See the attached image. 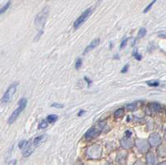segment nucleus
Listing matches in <instances>:
<instances>
[{
  "label": "nucleus",
  "instance_id": "obj_10",
  "mask_svg": "<svg viewBox=\"0 0 166 165\" xmlns=\"http://www.w3.org/2000/svg\"><path fill=\"white\" fill-rule=\"evenodd\" d=\"M34 148H35V146L33 145V144H28V145L25 147V149L23 150L22 152V154H23V157H28L30 156L32 152L34 151Z\"/></svg>",
  "mask_w": 166,
  "mask_h": 165
},
{
  "label": "nucleus",
  "instance_id": "obj_25",
  "mask_svg": "<svg viewBox=\"0 0 166 165\" xmlns=\"http://www.w3.org/2000/svg\"><path fill=\"white\" fill-rule=\"evenodd\" d=\"M42 33H43V30H40L39 32H38V34H37L36 38H34V41H35V42H37L38 40H39L40 38H41V37H42Z\"/></svg>",
  "mask_w": 166,
  "mask_h": 165
},
{
  "label": "nucleus",
  "instance_id": "obj_20",
  "mask_svg": "<svg viewBox=\"0 0 166 165\" xmlns=\"http://www.w3.org/2000/svg\"><path fill=\"white\" fill-rule=\"evenodd\" d=\"M156 2H157V0H153V1H152V2H151V3H149V5H148V6H147L146 8H145V9H144V11H143V13H148V12H149V10L151 9V8L153 7V5H154V4H155V3H156Z\"/></svg>",
  "mask_w": 166,
  "mask_h": 165
},
{
  "label": "nucleus",
  "instance_id": "obj_38",
  "mask_svg": "<svg viewBox=\"0 0 166 165\" xmlns=\"http://www.w3.org/2000/svg\"><path fill=\"white\" fill-rule=\"evenodd\" d=\"M165 139H166V129H165Z\"/></svg>",
  "mask_w": 166,
  "mask_h": 165
},
{
  "label": "nucleus",
  "instance_id": "obj_9",
  "mask_svg": "<svg viewBox=\"0 0 166 165\" xmlns=\"http://www.w3.org/2000/svg\"><path fill=\"white\" fill-rule=\"evenodd\" d=\"M99 43H100V39L97 38V39H94L89 45H88L87 47L86 48V49L84 50V51H83V54L85 55V54H87L88 53L89 51H91V50H93L94 48H96L97 47L98 45H99Z\"/></svg>",
  "mask_w": 166,
  "mask_h": 165
},
{
  "label": "nucleus",
  "instance_id": "obj_36",
  "mask_svg": "<svg viewBox=\"0 0 166 165\" xmlns=\"http://www.w3.org/2000/svg\"><path fill=\"white\" fill-rule=\"evenodd\" d=\"M85 80H86V81H87V83L89 84V85H90V84L91 83V80H89V79H88L87 77H85Z\"/></svg>",
  "mask_w": 166,
  "mask_h": 165
},
{
  "label": "nucleus",
  "instance_id": "obj_16",
  "mask_svg": "<svg viewBox=\"0 0 166 165\" xmlns=\"http://www.w3.org/2000/svg\"><path fill=\"white\" fill-rule=\"evenodd\" d=\"M58 116H56V115H50V116L47 117V121L48 123H55L58 120Z\"/></svg>",
  "mask_w": 166,
  "mask_h": 165
},
{
  "label": "nucleus",
  "instance_id": "obj_11",
  "mask_svg": "<svg viewBox=\"0 0 166 165\" xmlns=\"http://www.w3.org/2000/svg\"><path fill=\"white\" fill-rule=\"evenodd\" d=\"M46 139H47L46 135H42L38 136V137H36V138L33 139L32 144H33V145L35 146V147L40 146L44 141H45V140H46Z\"/></svg>",
  "mask_w": 166,
  "mask_h": 165
},
{
  "label": "nucleus",
  "instance_id": "obj_32",
  "mask_svg": "<svg viewBox=\"0 0 166 165\" xmlns=\"http://www.w3.org/2000/svg\"><path fill=\"white\" fill-rule=\"evenodd\" d=\"M16 164H17V160L16 159H13V160H11L8 165H16Z\"/></svg>",
  "mask_w": 166,
  "mask_h": 165
},
{
  "label": "nucleus",
  "instance_id": "obj_24",
  "mask_svg": "<svg viewBox=\"0 0 166 165\" xmlns=\"http://www.w3.org/2000/svg\"><path fill=\"white\" fill-rule=\"evenodd\" d=\"M28 141L27 140H22V141H20V143L19 144V148H25L26 146L28 145Z\"/></svg>",
  "mask_w": 166,
  "mask_h": 165
},
{
  "label": "nucleus",
  "instance_id": "obj_12",
  "mask_svg": "<svg viewBox=\"0 0 166 165\" xmlns=\"http://www.w3.org/2000/svg\"><path fill=\"white\" fill-rule=\"evenodd\" d=\"M120 145L124 148H130L133 146V141L131 139H130L129 138L127 139H123L120 141Z\"/></svg>",
  "mask_w": 166,
  "mask_h": 165
},
{
  "label": "nucleus",
  "instance_id": "obj_23",
  "mask_svg": "<svg viewBox=\"0 0 166 165\" xmlns=\"http://www.w3.org/2000/svg\"><path fill=\"white\" fill-rule=\"evenodd\" d=\"M81 65H82V60L81 58H78L77 60V61H76V64H75V67L77 70H78L81 68Z\"/></svg>",
  "mask_w": 166,
  "mask_h": 165
},
{
  "label": "nucleus",
  "instance_id": "obj_1",
  "mask_svg": "<svg viewBox=\"0 0 166 165\" xmlns=\"http://www.w3.org/2000/svg\"><path fill=\"white\" fill-rule=\"evenodd\" d=\"M49 14V8L48 7H45L36 16L35 18V21H34V23H35V26L40 30H43V28L45 26V23H46V21L47 18L48 17Z\"/></svg>",
  "mask_w": 166,
  "mask_h": 165
},
{
  "label": "nucleus",
  "instance_id": "obj_33",
  "mask_svg": "<svg viewBox=\"0 0 166 165\" xmlns=\"http://www.w3.org/2000/svg\"><path fill=\"white\" fill-rule=\"evenodd\" d=\"M125 135H126V136L127 138H130V137L131 136V135H132V133H131L130 131H129V130H126V133H125Z\"/></svg>",
  "mask_w": 166,
  "mask_h": 165
},
{
  "label": "nucleus",
  "instance_id": "obj_3",
  "mask_svg": "<svg viewBox=\"0 0 166 165\" xmlns=\"http://www.w3.org/2000/svg\"><path fill=\"white\" fill-rule=\"evenodd\" d=\"M91 13H92V9H91V8H89L85 10V11L79 16L78 18L74 22V24H73L74 28H75V29L79 28H80V27H81V26L87 20L88 18L90 17V15L91 14Z\"/></svg>",
  "mask_w": 166,
  "mask_h": 165
},
{
  "label": "nucleus",
  "instance_id": "obj_6",
  "mask_svg": "<svg viewBox=\"0 0 166 165\" xmlns=\"http://www.w3.org/2000/svg\"><path fill=\"white\" fill-rule=\"evenodd\" d=\"M136 146L137 148L139 149V151L143 153V154H145V152H147L149 150V144L144 139H138L136 141Z\"/></svg>",
  "mask_w": 166,
  "mask_h": 165
},
{
  "label": "nucleus",
  "instance_id": "obj_28",
  "mask_svg": "<svg viewBox=\"0 0 166 165\" xmlns=\"http://www.w3.org/2000/svg\"><path fill=\"white\" fill-rule=\"evenodd\" d=\"M158 36L159 38H166V32H159Z\"/></svg>",
  "mask_w": 166,
  "mask_h": 165
},
{
  "label": "nucleus",
  "instance_id": "obj_26",
  "mask_svg": "<svg viewBox=\"0 0 166 165\" xmlns=\"http://www.w3.org/2000/svg\"><path fill=\"white\" fill-rule=\"evenodd\" d=\"M51 106L53 108H58V109H62L63 108V105L62 104H58V103H53L51 105Z\"/></svg>",
  "mask_w": 166,
  "mask_h": 165
},
{
  "label": "nucleus",
  "instance_id": "obj_31",
  "mask_svg": "<svg viewBox=\"0 0 166 165\" xmlns=\"http://www.w3.org/2000/svg\"><path fill=\"white\" fill-rule=\"evenodd\" d=\"M128 68H129V65L128 64H126L124 67H123V69L121 70V72L122 73H125V72H126L127 71H128Z\"/></svg>",
  "mask_w": 166,
  "mask_h": 165
},
{
  "label": "nucleus",
  "instance_id": "obj_22",
  "mask_svg": "<svg viewBox=\"0 0 166 165\" xmlns=\"http://www.w3.org/2000/svg\"><path fill=\"white\" fill-rule=\"evenodd\" d=\"M48 125V121H46V120H42L41 122H40V124L38 125V129H45V128H47Z\"/></svg>",
  "mask_w": 166,
  "mask_h": 165
},
{
  "label": "nucleus",
  "instance_id": "obj_15",
  "mask_svg": "<svg viewBox=\"0 0 166 165\" xmlns=\"http://www.w3.org/2000/svg\"><path fill=\"white\" fill-rule=\"evenodd\" d=\"M158 154L161 157H165L166 156V146L161 145L158 148Z\"/></svg>",
  "mask_w": 166,
  "mask_h": 165
},
{
  "label": "nucleus",
  "instance_id": "obj_35",
  "mask_svg": "<svg viewBox=\"0 0 166 165\" xmlns=\"http://www.w3.org/2000/svg\"><path fill=\"white\" fill-rule=\"evenodd\" d=\"M85 113V111L84 110H81V111H80L78 113V116H82V114H84Z\"/></svg>",
  "mask_w": 166,
  "mask_h": 165
},
{
  "label": "nucleus",
  "instance_id": "obj_13",
  "mask_svg": "<svg viewBox=\"0 0 166 165\" xmlns=\"http://www.w3.org/2000/svg\"><path fill=\"white\" fill-rule=\"evenodd\" d=\"M146 160L148 165H155V157L153 153L147 154Z\"/></svg>",
  "mask_w": 166,
  "mask_h": 165
},
{
  "label": "nucleus",
  "instance_id": "obj_14",
  "mask_svg": "<svg viewBox=\"0 0 166 165\" xmlns=\"http://www.w3.org/2000/svg\"><path fill=\"white\" fill-rule=\"evenodd\" d=\"M149 110H151V112L153 113H156L158 111H159L161 110V106L159 104H158L156 102H154V103H151L149 105Z\"/></svg>",
  "mask_w": 166,
  "mask_h": 165
},
{
  "label": "nucleus",
  "instance_id": "obj_7",
  "mask_svg": "<svg viewBox=\"0 0 166 165\" xmlns=\"http://www.w3.org/2000/svg\"><path fill=\"white\" fill-rule=\"evenodd\" d=\"M149 142L150 144V145L154 146H158L160 142H161V138L160 136L158 134H152L149 137Z\"/></svg>",
  "mask_w": 166,
  "mask_h": 165
},
{
  "label": "nucleus",
  "instance_id": "obj_2",
  "mask_svg": "<svg viewBox=\"0 0 166 165\" xmlns=\"http://www.w3.org/2000/svg\"><path fill=\"white\" fill-rule=\"evenodd\" d=\"M28 104V100L25 98H22L19 100V107L13 112V114L11 115V116L9 119V124H13L17 119L19 116V115L22 113V111L25 109V107L27 106Z\"/></svg>",
  "mask_w": 166,
  "mask_h": 165
},
{
  "label": "nucleus",
  "instance_id": "obj_17",
  "mask_svg": "<svg viewBox=\"0 0 166 165\" xmlns=\"http://www.w3.org/2000/svg\"><path fill=\"white\" fill-rule=\"evenodd\" d=\"M146 83L148 86H152V87H156V86H158L159 85V81H155V80H154V81H147Z\"/></svg>",
  "mask_w": 166,
  "mask_h": 165
},
{
  "label": "nucleus",
  "instance_id": "obj_18",
  "mask_svg": "<svg viewBox=\"0 0 166 165\" xmlns=\"http://www.w3.org/2000/svg\"><path fill=\"white\" fill-rule=\"evenodd\" d=\"M146 32L147 31L145 28H141L139 30V32H138V38H144L145 35H146Z\"/></svg>",
  "mask_w": 166,
  "mask_h": 165
},
{
  "label": "nucleus",
  "instance_id": "obj_21",
  "mask_svg": "<svg viewBox=\"0 0 166 165\" xmlns=\"http://www.w3.org/2000/svg\"><path fill=\"white\" fill-rule=\"evenodd\" d=\"M115 116L116 118H119V117H121L123 115H124V109H118L115 112Z\"/></svg>",
  "mask_w": 166,
  "mask_h": 165
},
{
  "label": "nucleus",
  "instance_id": "obj_5",
  "mask_svg": "<svg viewBox=\"0 0 166 165\" xmlns=\"http://www.w3.org/2000/svg\"><path fill=\"white\" fill-rule=\"evenodd\" d=\"M87 154L90 158H93V159L100 158L101 155V146L95 145L89 147L87 151Z\"/></svg>",
  "mask_w": 166,
  "mask_h": 165
},
{
  "label": "nucleus",
  "instance_id": "obj_29",
  "mask_svg": "<svg viewBox=\"0 0 166 165\" xmlns=\"http://www.w3.org/2000/svg\"><path fill=\"white\" fill-rule=\"evenodd\" d=\"M136 107V106L135 103H133V104H129V105H127L126 106V108H128L129 110H134Z\"/></svg>",
  "mask_w": 166,
  "mask_h": 165
},
{
  "label": "nucleus",
  "instance_id": "obj_19",
  "mask_svg": "<svg viewBox=\"0 0 166 165\" xmlns=\"http://www.w3.org/2000/svg\"><path fill=\"white\" fill-rule=\"evenodd\" d=\"M11 2H12V1H11V0H9V2H8V3H7L5 5H4V6H3V7L1 8V11H0L1 14H3L4 12H6L7 10L9 9V7L11 6Z\"/></svg>",
  "mask_w": 166,
  "mask_h": 165
},
{
  "label": "nucleus",
  "instance_id": "obj_34",
  "mask_svg": "<svg viewBox=\"0 0 166 165\" xmlns=\"http://www.w3.org/2000/svg\"><path fill=\"white\" fill-rule=\"evenodd\" d=\"M133 165H145L144 163H142L141 161H137L136 164H134Z\"/></svg>",
  "mask_w": 166,
  "mask_h": 165
},
{
  "label": "nucleus",
  "instance_id": "obj_30",
  "mask_svg": "<svg viewBox=\"0 0 166 165\" xmlns=\"http://www.w3.org/2000/svg\"><path fill=\"white\" fill-rule=\"evenodd\" d=\"M134 57H135V58L136 59V60H138V61H140V60H141V56L140 55V54H138L136 51L134 53V55H133Z\"/></svg>",
  "mask_w": 166,
  "mask_h": 165
},
{
  "label": "nucleus",
  "instance_id": "obj_4",
  "mask_svg": "<svg viewBox=\"0 0 166 165\" xmlns=\"http://www.w3.org/2000/svg\"><path fill=\"white\" fill-rule=\"evenodd\" d=\"M17 86H18V83L15 82V83H13L8 88L7 91L4 93L3 96L2 98V102H3V103H9L10 100H11V99L13 98V95H14L15 92H16Z\"/></svg>",
  "mask_w": 166,
  "mask_h": 165
},
{
  "label": "nucleus",
  "instance_id": "obj_8",
  "mask_svg": "<svg viewBox=\"0 0 166 165\" xmlns=\"http://www.w3.org/2000/svg\"><path fill=\"white\" fill-rule=\"evenodd\" d=\"M100 132H101V131H99V129H97V128H95V127L91 128L90 129H88L87 131V133L85 134V138H86L87 139H93V138L97 137V136L100 134Z\"/></svg>",
  "mask_w": 166,
  "mask_h": 165
},
{
  "label": "nucleus",
  "instance_id": "obj_37",
  "mask_svg": "<svg viewBox=\"0 0 166 165\" xmlns=\"http://www.w3.org/2000/svg\"><path fill=\"white\" fill-rule=\"evenodd\" d=\"M159 165H166V162H163V163H161V164H159Z\"/></svg>",
  "mask_w": 166,
  "mask_h": 165
},
{
  "label": "nucleus",
  "instance_id": "obj_27",
  "mask_svg": "<svg viewBox=\"0 0 166 165\" xmlns=\"http://www.w3.org/2000/svg\"><path fill=\"white\" fill-rule=\"evenodd\" d=\"M127 42H128V39H125V40H123L122 42H121V43H120V49H123L126 46L127 44Z\"/></svg>",
  "mask_w": 166,
  "mask_h": 165
}]
</instances>
